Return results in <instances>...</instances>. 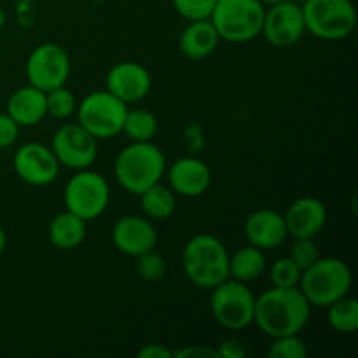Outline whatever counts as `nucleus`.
Returning a JSON list of instances; mask_svg holds the SVG:
<instances>
[{"mask_svg":"<svg viewBox=\"0 0 358 358\" xmlns=\"http://www.w3.org/2000/svg\"><path fill=\"white\" fill-rule=\"evenodd\" d=\"M311 317V304L299 287H273L255 297L254 324L268 338L301 334Z\"/></svg>","mask_w":358,"mask_h":358,"instance_id":"nucleus-1","label":"nucleus"},{"mask_svg":"<svg viewBox=\"0 0 358 358\" xmlns=\"http://www.w3.org/2000/svg\"><path fill=\"white\" fill-rule=\"evenodd\" d=\"M182 269L192 285L212 290L229 278V252L213 234H196L184 245Z\"/></svg>","mask_w":358,"mask_h":358,"instance_id":"nucleus-2","label":"nucleus"},{"mask_svg":"<svg viewBox=\"0 0 358 358\" xmlns=\"http://www.w3.org/2000/svg\"><path fill=\"white\" fill-rule=\"evenodd\" d=\"M166 171V157L152 142H131L117 154L114 175L117 184L129 194H142L157 184Z\"/></svg>","mask_w":358,"mask_h":358,"instance_id":"nucleus-3","label":"nucleus"},{"mask_svg":"<svg viewBox=\"0 0 358 358\" xmlns=\"http://www.w3.org/2000/svg\"><path fill=\"white\" fill-rule=\"evenodd\" d=\"M352 269L339 257H318L301 275L299 290L311 308H327L348 296L352 289Z\"/></svg>","mask_w":358,"mask_h":358,"instance_id":"nucleus-4","label":"nucleus"},{"mask_svg":"<svg viewBox=\"0 0 358 358\" xmlns=\"http://www.w3.org/2000/svg\"><path fill=\"white\" fill-rule=\"evenodd\" d=\"M264 13L259 0H217L210 21L220 41L245 44L261 35Z\"/></svg>","mask_w":358,"mask_h":358,"instance_id":"nucleus-5","label":"nucleus"},{"mask_svg":"<svg viewBox=\"0 0 358 358\" xmlns=\"http://www.w3.org/2000/svg\"><path fill=\"white\" fill-rule=\"evenodd\" d=\"M301 9L306 31L320 41H345L355 31L357 9L352 0H306Z\"/></svg>","mask_w":358,"mask_h":358,"instance_id":"nucleus-6","label":"nucleus"},{"mask_svg":"<svg viewBox=\"0 0 358 358\" xmlns=\"http://www.w3.org/2000/svg\"><path fill=\"white\" fill-rule=\"evenodd\" d=\"M210 311L227 331H243L254 324L255 296L248 283L226 278L210 290Z\"/></svg>","mask_w":358,"mask_h":358,"instance_id":"nucleus-7","label":"nucleus"},{"mask_svg":"<svg viewBox=\"0 0 358 358\" xmlns=\"http://www.w3.org/2000/svg\"><path fill=\"white\" fill-rule=\"evenodd\" d=\"M65 210L83 220H96L103 215L110 203V187L107 178L98 171L84 168L69 178L63 192Z\"/></svg>","mask_w":358,"mask_h":358,"instance_id":"nucleus-8","label":"nucleus"},{"mask_svg":"<svg viewBox=\"0 0 358 358\" xmlns=\"http://www.w3.org/2000/svg\"><path fill=\"white\" fill-rule=\"evenodd\" d=\"M129 105L105 91H93L77 103V122L96 140L115 138L122 133Z\"/></svg>","mask_w":358,"mask_h":358,"instance_id":"nucleus-9","label":"nucleus"},{"mask_svg":"<svg viewBox=\"0 0 358 358\" xmlns=\"http://www.w3.org/2000/svg\"><path fill=\"white\" fill-rule=\"evenodd\" d=\"M72 70V62L65 48L56 42H44L31 49L24 65L28 84L41 91L55 90L65 86Z\"/></svg>","mask_w":358,"mask_h":358,"instance_id":"nucleus-10","label":"nucleus"},{"mask_svg":"<svg viewBox=\"0 0 358 358\" xmlns=\"http://www.w3.org/2000/svg\"><path fill=\"white\" fill-rule=\"evenodd\" d=\"M49 147L55 152L59 166L73 171L90 168L98 157V140L79 122H66L56 129Z\"/></svg>","mask_w":358,"mask_h":358,"instance_id":"nucleus-11","label":"nucleus"},{"mask_svg":"<svg viewBox=\"0 0 358 358\" xmlns=\"http://www.w3.org/2000/svg\"><path fill=\"white\" fill-rule=\"evenodd\" d=\"M306 34L301 3L285 0L276 6L266 7L261 35L273 48H290Z\"/></svg>","mask_w":358,"mask_h":358,"instance_id":"nucleus-12","label":"nucleus"},{"mask_svg":"<svg viewBox=\"0 0 358 358\" xmlns=\"http://www.w3.org/2000/svg\"><path fill=\"white\" fill-rule=\"evenodd\" d=\"M13 166L21 182L31 187L51 185L59 175V163L51 147L38 142H28L16 150Z\"/></svg>","mask_w":358,"mask_h":358,"instance_id":"nucleus-13","label":"nucleus"},{"mask_svg":"<svg viewBox=\"0 0 358 358\" xmlns=\"http://www.w3.org/2000/svg\"><path fill=\"white\" fill-rule=\"evenodd\" d=\"M152 90L150 72L138 62L115 63L107 73V91L124 101L126 105L138 103L149 96Z\"/></svg>","mask_w":358,"mask_h":358,"instance_id":"nucleus-14","label":"nucleus"},{"mask_svg":"<svg viewBox=\"0 0 358 358\" xmlns=\"http://www.w3.org/2000/svg\"><path fill=\"white\" fill-rule=\"evenodd\" d=\"M112 243L121 254L138 257L154 250L157 245V231L152 220L145 215H124L112 227Z\"/></svg>","mask_w":358,"mask_h":358,"instance_id":"nucleus-15","label":"nucleus"},{"mask_svg":"<svg viewBox=\"0 0 358 358\" xmlns=\"http://www.w3.org/2000/svg\"><path fill=\"white\" fill-rule=\"evenodd\" d=\"M168 187L182 198H199L212 184V170L203 159L184 156L166 168Z\"/></svg>","mask_w":358,"mask_h":358,"instance_id":"nucleus-16","label":"nucleus"},{"mask_svg":"<svg viewBox=\"0 0 358 358\" xmlns=\"http://www.w3.org/2000/svg\"><path fill=\"white\" fill-rule=\"evenodd\" d=\"M287 231L292 238H317L327 224V208L315 196H303L292 201L283 213Z\"/></svg>","mask_w":358,"mask_h":358,"instance_id":"nucleus-17","label":"nucleus"},{"mask_svg":"<svg viewBox=\"0 0 358 358\" xmlns=\"http://www.w3.org/2000/svg\"><path fill=\"white\" fill-rule=\"evenodd\" d=\"M245 236L248 243L261 250H273L282 247L289 238L283 213L271 208L255 210L245 220Z\"/></svg>","mask_w":358,"mask_h":358,"instance_id":"nucleus-18","label":"nucleus"},{"mask_svg":"<svg viewBox=\"0 0 358 358\" xmlns=\"http://www.w3.org/2000/svg\"><path fill=\"white\" fill-rule=\"evenodd\" d=\"M7 114L17 122L20 128H30L44 121L48 115L45 108V93L38 87L27 84L13 91L7 100Z\"/></svg>","mask_w":358,"mask_h":358,"instance_id":"nucleus-19","label":"nucleus"},{"mask_svg":"<svg viewBox=\"0 0 358 358\" xmlns=\"http://www.w3.org/2000/svg\"><path fill=\"white\" fill-rule=\"evenodd\" d=\"M220 37L210 20L189 21L178 38L182 55L189 59H205L219 48Z\"/></svg>","mask_w":358,"mask_h":358,"instance_id":"nucleus-20","label":"nucleus"},{"mask_svg":"<svg viewBox=\"0 0 358 358\" xmlns=\"http://www.w3.org/2000/svg\"><path fill=\"white\" fill-rule=\"evenodd\" d=\"M86 220L63 210L49 224V241L58 250H76L86 238Z\"/></svg>","mask_w":358,"mask_h":358,"instance_id":"nucleus-21","label":"nucleus"},{"mask_svg":"<svg viewBox=\"0 0 358 358\" xmlns=\"http://www.w3.org/2000/svg\"><path fill=\"white\" fill-rule=\"evenodd\" d=\"M264 269V250L254 247V245L238 248L233 255L229 254V278L243 283H250L261 278Z\"/></svg>","mask_w":358,"mask_h":358,"instance_id":"nucleus-22","label":"nucleus"},{"mask_svg":"<svg viewBox=\"0 0 358 358\" xmlns=\"http://www.w3.org/2000/svg\"><path fill=\"white\" fill-rule=\"evenodd\" d=\"M138 198L143 215L150 220H166L177 210V194L161 182L145 189Z\"/></svg>","mask_w":358,"mask_h":358,"instance_id":"nucleus-23","label":"nucleus"},{"mask_svg":"<svg viewBox=\"0 0 358 358\" xmlns=\"http://www.w3.org/2000/svg\"><path fill=\"white\" fill-rule=\"evenodd\" d=\"M159 122L157 117L147 108H128L122 124V133L131 142H152L157 135Z\"/></svg>","mask_w":358,"mask_h":358,"instance_id":"nucleus-24","label":"nucleus"},{"mask_svg":"<svg viewBox=\"0 0 358 358\" xmlns=\"http://www.w3.org/2000/svg\"><path fill=\"white\" fill-rule=\"evenodd\" d=\"M327 310V322L338 334H353L358 329V301L348 296L334 301Z\"/></svg>","mask_w":358,"mask_h":358,"instance_id":"nucleus-25","label":"nucleus"},{"mask_svg":"<svg viewBox=\"0 0 358 358\" xmlns=\"http://www.w3.org/2000/svg\"><path fill=\"white\" fill-rule=\"evenodd\" d=\"M45 108H48V115L65 121L76 114L77 98L66 86L55 87L45 93Z\"/></svg>","mask_w":358,"mask_h":358,"instance_id":"nucleus-26","label":"nucleus"},{"mask_svg":"<svg viewBox=\"0 0 358 358\" xmlns=\"http://www.w3.org/2000/svg\"><path fill=\"white\" fill-rule=\"evenodd\" d=\"M301 271L296 266V262L290 257H280L273 262L271 269H269V280H271L273 287H280V289H292V287H299L301 282Z\"/></svg>","mask_w":358,"mask_h":358,"instance_id":"nucleus-27","label":"nucleus"},{"mask_svg":"<svg viewBox=\"0 0 358 358\" xmlns=\"http://www.w3.org/2000/svg\"><path fill=\"white\" fill-rule=\"evenodd\" d=\"M135 259L136 273H138V276L143 282H161L164 278V275H166V261H164V257L159 252H156V248L145 252V254H140Z\"/></svg>","mask_w":358,"mask_h":358,"instance_id":"nucleus-28","label":"nucleus"},{"mask_svg":"<svg viewBox=\"0 0 358 358\" xmlns=\"http://www.w3.org/2000/svg\"><path fill=\"white\" fill-rule=\"evenodd\" d=\"M269 358H306V343L299 338V334L280 336L273 338V343L268 350Z\"/></svg>","mask_w":358,"mask_h":358,"instance_id":"nucleus-29","label":"nucleus"},{"mask_svg":"<svg viewBox=\"0 0 358 358\" xmlns=\"http://www.w3.org/2000/svg\"><path fill=\"white\" fill-rule=\"evenodd\" d=\"M178 16L187 21L210 20L217 0H171Z\"/></svg>","mask_w":358,"mask_h":358,"instance_id":"nucleus-30","label":"nucleus"},{"mask_svg":"<svg viewBox=\"0 0 358 358\" xmlns=\"http://www.w3.org/2000/svg\"><path fill=\"white\" fill-rule=\"evenodd\" d=\"M289 257L296 262V266L301 271L310 268L320 257V252H318L317 243H315V238H294Z\"/></svg>","mask_w":358,"mask_h":358,"instance_id":"nucleus-31","label":"nucleus"},{"mask_svg":"<svg viewBox=\"0 0 358 358\" xmlns=\"http://www.w3.org/2000/svg\"><path fill=\"white\" fill-rule=\"evenodd\" d=\"M20 126L9 114H0V150L14 145L20 136Z\"/></svg>","mask_w":358,"mask_h":358,"instance_id":"nucleus-32","label":"nucleus"},{"mask_svg":"<svg viewBox=\"0 0 358 358\" xmlns=\"http://www.w3.org/2000/svg\"><path fill=\"white\" fill-rule=\"evenodd\" d=\"M173 358H219V353L212 346L191 345L173 350Z\"/></svg>","mask_w":358,"mask_h":358,"instance_id":"nucleus-33","label":"nucleus"},{"mask_svg":"<svg viewBox=\"0 0 358 358\" xmlns=\"http://www.w3.org/2000/svg\"><path fill=\"white\" fill-rule=\"evenodd\" d=\"M217 353L219 358H245L247 357V350L243 348L240 341L236 339H224L219 346H217Z\"/></svg>","mask_w":358,"mask_h":358,"instance_id":"nucleus-34","label":"nucleus"},{"mask_svg":"<svg viewBox=\"0 0 358 358\" xmlns=\"http://www.w3.org/2000/svg\"><path fill=\"white\" fill-rule=\"evenodd\" d=\"M136 355L138 358H173V350L159 343H150V345H143Z\"/></svg>","mask_w":358,"mask_h":358,"instance_id":"nucleus-35","label":"nucleus"},{"mask_svg":"<svg viewBox=\"0 0 358 358\" xmlns=\"http://www.w3.org/2000/svg\"><path fill=\"white\" fill-rule=\"evenodd\" d=\"M6 247H7V234H6V231H3V227L0 226V255L3 254Z\"/></svg>","mask_w":358,"mask_h":358,"instance_id":"nucleus-36","label":"nucleus"},{"mask_svg":"<svg viewBox=\"0 0 358 358\" xmlns=\"http://www.w3.org/2000/svg\"><path fill=\"white\" fill-rule=\"evenodd\" d=\"M6 23H7V13L3 10V7H0V30L6 27Z\"/></svg>","mask_w":358,"mask_h":358,"instance_id":"nucleus-37","label":"nucleus"},{"mask_svg":"<svg viewBox=\"0 0 358 358\" xmlns=\"http://www.w3.org/2000/svg\"><path fill=\"white\" fill-rule=\"evenodd\" d=\"M259 2H261L264 7H271V6H276V3H280V2H285V0H259Z\"/></svg>","mask_w":358,"mask_h":358,"instance_id":"nucleus-38","label":"nucleus"},{"mask_svg":"<svg viewBox=\"0 0 358 358\" xmlns=\"http://www.w3.org/2000/svg\"><path fill=\"white\" fill-rule=\"evenodd\" d=\"M297 3H303V2H306V0H296Z\"/></svg>","mask_w":358,"mask_h":358,"instance_id":"nucleus-39","label":"nucleus"},{"mask_svg":"<svg viewBox=\"0 0 358 358\" xmlns=\"http://www.w3.org/2000/svg\"><path fill=\"white\" fill-rule=\"evenodd\" d=\"M96 2H103V0H96Z\"/></svg>","mask_w":358,"mask_h":358,"instance_id":"nucleus-40","label":"nucleus"}]
</instances>
